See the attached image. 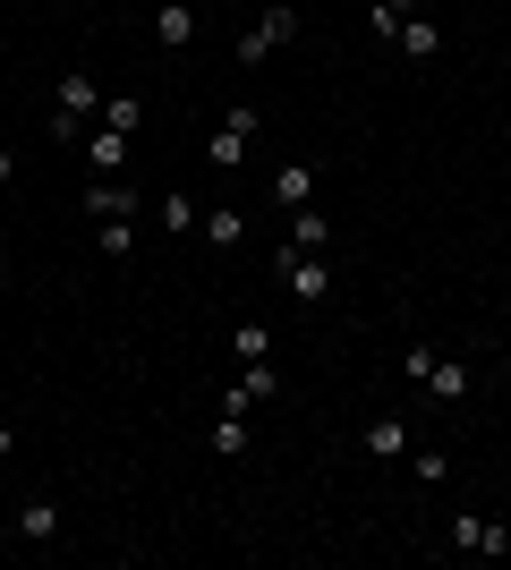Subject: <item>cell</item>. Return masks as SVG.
<instances>
[{"mask_svg":"<svg viewBox=\"0 0 511 570\" xmlns=\"http://www.w3.org/2000/svg\"><path fill=\"white\" fill-rule=\"evenodd\" d=\"M282 43H298V9H291V0H265V18L239 35V69H265Z\"/></svg>","mask_w":511,"mask_h":570,"instance_id":"obj_1","label":"cell"},{"mask_svg":"<svg viewBox=\"0 0 511 570\" xmlns=\"http://www.w3.org/2000/svg\"><path fill=\"white\" fill-rule=\"evenodd\" d=\"M102 111V86L95 69H69L60 77V102H51V137H86V119Z\"/></svg>","mask_w":511,"mask_h":570,"instance_id":"obj_2","label":"cell"},{"mask_svg":"<svg viewBox=\"0 0 511 570\" xmlns=\"http://www.w3.org/2000/svg\"><path fill=\"white\" fill-rule=\"evenodd\" d=\"M273 273H282V289H291L298 307H324V298H333V273H324V256H307V247H282Z\"/></svg>","mask_w":511,"mask_h":570,"instance_id":"obj_3","label":"cell"},{"mask_svg":"<svg viewBox=\"0 0 511 570\" xmlns=\"http://www.w3.org/2000/svg\"><path fill=\"white\" fill-rule=\"evenodd\" d=\"M247 137H256V111H247V102H230V111H222V128L205 137V163H214V170H239V163H247Z\"/></svg>","mask_w":511,"mask_h":570,"instance_id":"obj_4","label":"cell"},{"mask_svg":"<svg viewBox=\"0 0 511 570\" xmlns=\"http://www.w3.org/2000/svg\"><path fill=\"white\" fill-rule=\"evenodd\" d=\"M452 546H461V553H487V562H503V553H511V528H503V520H469V511H461V520H452Z\"/></svg>","mask_w":511,"mask_h":570,"instance_id":"obj_5","label":"cell"},{"mask_svg":"<svg viewBox=\"0 0 511 570\" xmlns=\"http://www.w3.org/2000/svg\"><path fill=\"white\" fill-rule=\"evenodd\" d=\"M77 205H86V222H111V214H137V205H146V196L128 188V170H120V179H95V188L77 196Z\"/></svg>","mask_w":511,"mask_h":570,"instance_id":"obj_6","label":"cell"},{"mask_svg":"<svg viewBox=\"0 0 511 570\" xmlns=\"http://www.w3.org/2000/svg\"><path fill=\"white\" fill-rule=\"evenodd\" d=\"M273 205H291V214H298V205H316V163H298V154H291V163H273Z\"/></svg>","mask_w":511,"mask_h":570,"instance_id":"obj_7","label":"cell"},{"mask_svg":"<svg viewBox=\"0 0 511 570\" xmlns=\"http://www.w3.org/2000/svg\"><path fill=\"white\" fill-rule=\"evenodd\" d=\"M154 43H163V51L196 43V9H188V0H163V9H154Z\"/></svg>","mask_w":511,"mask_h":570,"instance_id":"obj_8","label":"cell"},{"mask_svg":"<svg viewBox=\"0 0 511 570\" xmlns=\"http://www.w3.org/2000/svg\"><path fill=\"white\" fill-rule=\"evenodd\" d=\"M18 537H26V546H51V537H60V502H51V494H26L18 502Z\"/></svg>","mask_w":511,"mask_h":570,"instance_id":"obj_9","label":"cell"},{"mask_svg":"<svg viewBox=\"0 0 511 570\" xmlns=\"http://www.w3.org/2000/svg\"><path fill=\"white\" fill-rule=\"evenodd\" d=\"M469 357H435V366H426V401H469Z\"/></svg>","mask_w":511,"mask_h":570,"instance_id":"obj_10","label":"cell"},{"mask_svg":"<svg viewBox=\"0 0 511 570\" xmlns=\"http://www.w3.org/2000/svg\"><path fill=\"white\" fill-rule=\"evenodd\" d=\"M86 163H95V179H120L128 170V137L120 128H95V137H86Z\"/></svg>","mask_w":511,"mask_h":570,"instance_id":"obj_11","label":"cell"},{"mask_svg":"<svg viewBox=\"0 0 511 570\" xmlns=\"http://www.w3.org/2000/svg\"><path fill=\"white\" fill-rule=\"evenodd\" d=\"M196 230H205V247H239V238H247V214H239V205H205V214H196Z\"/></svg>","mask_w":511,"mask_h":570,"instance_id":"obj_12","label":"cell"},{"mask_svg":"<svg viewBox=\"0 0 511 570\" xmlns=\"http://www.w3.org/2000/svg\"><path fill=\"white\" fill-rule=\"evenodd\" d=\"M366 452L375 460H410V417H375V426H366Z\"/></svg>","mask_w":511,"mask_h":570,"instance_id":"obj_13","label":"cell"},{"mask_svg":"<svg viewBox=\"0 0 511 570\" xmlns=\"http://www.w3.org/2000/svg\"><path fill=\"white\" fill-rule=\"evenodd\" d=\"M401 51H410V60H435V51H443V26L426 18V9H417V18H401Z\"/></svg>","mask_w":511,"mask_h":570,"instance_id":"obj_14","label":"cell"},{"mask_svg":"<svg viewBox=\"0 0 511 570\" xmlns=\"http://www.w3.org/2000/svg\"><path fill=\"white\" fill-rule=\"evenodd\" d=\"M291 247H307V256H324V247H333V222H324L316 205H298V214H291Z\"/></svg>","mask_w":511,"mask_h":570,"instance_id":"obj_15","label":"cell"},{"mask_svg":"<svg viewBox=\"0 0 511 570\" xmlns=\"http://www.w3.org/2000/svg\"><path fill=\"white\" fill-rule=\"evenodd\" d=\"M95 238H102V256H111V264H128V256H137V214H111V222H95Z\"/></svg>","mask_w":511,"mask_h":570,"instance_id":"obj_16","label":"cell"},{"mask_svg":"<svg viewBox=\"0 0 511 570\" xmlns=\"http://www.w3.org/2000/svg\"><path fill=\"white\" fill-rule=\"evenodd\" d=\"M247 452V417H239V409H222V417H214V460H239Z\"/></svg>","mask_w":511,"mask_h":570,"instance_id":"obj_17","label":"cell"},{"mask_svg":"<svg viewBox=\"0 0 511 570\" xmlns=\"http://www.w3.org/2000/svg\"><path fill=\"white\" fill-rule=\"evenodd\" d=\"M102 128L137 137V128H146V102H137V95H111V102H102Z\"/></svg>","mask_w":511,"mask_h":570,"instance_id":"obj_18","label":"cell"},{"mask_svg":"<svg viewBox=\"0 0 511 570\" xmlns=\"http://www.w3.org/2000/svg\"><path fill=\"white\" fill-rule=\"evenodd\" d=\"M230 357H239V366H256V357H273V333H265V324H239V333H230Z\"/></svg>","mask_w":511,"mask_h":570,"instance_id":"obj_19","label":"cell"},{"mask_svg":"<svg viewBox=\"0 0 511 570\" xmlns=\"http://www.w3.org/2000/svg\"><path fill=\"white\" fill-rule=\"evenodd\" d=\"M154 214H163V230H170V238H188V222L205 214V205H188V196H163V205H154Z\"/></svg>","mask_w":511,"mask_h":570,"instance_id":"obj_20","label":"cell"},{"mask_svg":"<svg viewBox=\"0 0 511 570\" xmlns=\"http://www.w3.org/2000/svg\"><path fill=\"white\" fill-rule=\"evenodd\" d=\"M426 366H435V350H426V341H410V350H401V375L426 383Z\"/></svg>","mask_w":511,"mask_h":570,"instance_id":"obj_21","label":"cell"},{"mask_svg":"<svg viewBox=\"0 0 511 570\" xmlns=\"http://www.w3.org/2000/svg\"><path fill=\"white\" fill-rule=\"evenodd\" d=\"M9 460H18V426H9V417H0V469H9Z\"/></svg>","mask_w":511,"mask_h":570,"instance_id":"obj_22","label":"cell"},{"mask_svg":"<svg viewBox=\"0 0 511 570\" xmlns=\"http://www.w3.org/2000/svg\"><path fill=\"white\" fill-rule=\"evenodd\" d=\"M9 179H18V154H9V145H0V188H9Z\"/></svg>","mask_w":511,"mask_h":570,"instance_id":"obj_23","label":"cell"},{"mask_svg":"<svg viewBox=\"0 0 511 570\" xmlns=\"http://www.w3.org/2000/svg\"><path fill=\"white\" fill-rule=\"evenodd\" d=\"M0 298H9V264H0Z\"/></svg>","mask_w":511,"mask_h":570,"instance_id":"obj_24","label":"cell"},{"mask_svg":"<svg viewBox=\"0 0 511 570\" xmlns=\"http://www.w3.org/2000/svg\"><path fill=\"white\" fill-rule=\"evenodd\" d=\"M0 51H9V35H0Z\"/></svg>","mask_w":511,"mask_h":570,"instance_id":"obj_25","label":"cell"},{"mask_svg":"<svg viewBox=\"0 0 511 570\" xmlns=\"http://www.w3.org/2000/svg\"><path fill=\"white\" fill-rule=\"evenodd\" d=\"M0 238H9V230H0Z\"/></svg>","mask_w":511,"mask_h":570,"instance_id":"obj_26","label":"cell"}]
</instances>
